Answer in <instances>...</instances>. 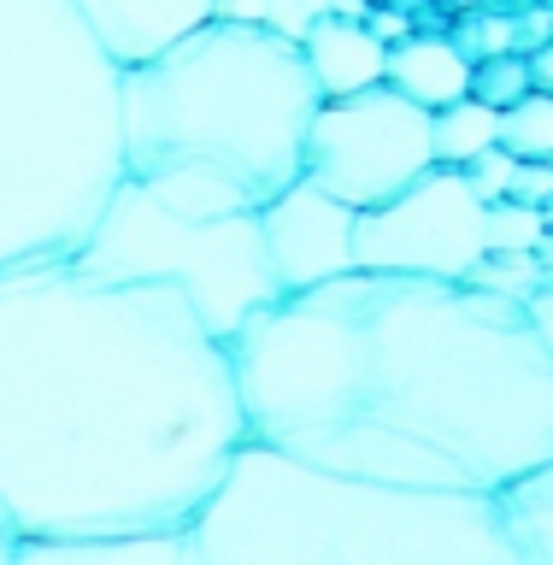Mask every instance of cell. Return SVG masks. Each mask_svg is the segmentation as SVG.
I'll return each mask as SVG.
<instances>
[{"label": "cell", "mask_w": 553, "mask_h": 565, "mask_svg": "<svg viewBox=\"0 0 553 565\" xmlns=\"http://www.w3.org/2000/svg\"><path fill=\"white\" fill-rule=\"evenodd\" d=\"M247 441L236 353L171 282L0 271V507L18 542L183 530Z\"/></svg>", "instance_id": "1"}, {"label": "cell", "mask_w": 553, "mask_h": 565, "mask_svg": "<svg viewBox=\"0 0 553 565\" xmlns=\"http://www.w3.org/2000/svg\"><path fill=\"white\" fill-rule=\"evenodd\" d=\"M247 436L418 489L553 459V360L524 300L471 277L353 271L283 289L230 335Z\"/></svg>", "instance_id": "2"}, {"label": "cell", "mask_w": 553, "mask_h": 565, "mask_svg": "<svg viewBox=\"0 0 553 565\" xmlns=\"http://www.w3.org/2000/svg\"><path fill=\"white\" fill-rule=\"evenodd\" d=\"M124 171L171 206L259 212L307 166L318 83L300 35L219 12L171 47L124 65Z\"/></svg>", "instance_id": "3"}, {"label": "cell", "mask_w": 553, "mask_h": 565, "mask_svg": "<svg viewBox=\"0 0 553 565\" xmlns=\"http://www.w3.org/2000/svg\"><path fill=\"white\" fill-rule=\"evenodd\" d=\"M194 565H519L489 489H418L247 436L189 519Z\"/></svg>", "instance_id": "4"}, {"label": "cell", "mask_w": 553, "mask_h": 565, "mask_svg": "<svg viewBox=\"0 0 553 565\" xmlns=\"http://www.w3.org/2000/svg\"><path fill=\"white\" fill-rule=\"evenodd\" d=\"M124 65L71 0H0V271L71 259L124 177Z\"/></svg>", "instance_id": "5"}, {"label": "cell", "mask_w": 553, "mask_h": 565, "mask_svg": "<svg viewBox=\"0 0 553 565\" xmlns=\"http://www.w3.org/2000/svg\"><path fill=\"white\" fill-rule=\"evenodd\" d=\"M83 271L118 277V282H171L189 295V307L206 318L212 335H236L259 307H272L283 282L265 254L259 212H224V218H201V212L171 206L153 183L124 171L113 201L100 206L95 230L71 254Z\"/></svg>", "instance_id": "6"}, {"label": "cell", "mask_w": 553, "mask_h": 565, "mask_svg": "<svg viewBox=\"0 0 553 565\" xmlns=\"http://www.w3.org/2000/svg\"><path fill=\"white\" fill-rule=\"evenodd\" d=\"M436 166V113L401 95L395 83H371L360 95L318 100L307 124V171L318 189L353 212L395 201Z\"/></svg>", "instance_id": "7"}, {"label": "cell", "mask_w": 553, "mask_h": 565, "mask_svg": "<svg viewBox=\"0 0 553 565\" xmlns=\"http://www.w3.org/2000/svg\"><path fill=\"white\" fill-rule=\"evenodd\" d=\"M489 259V201L466 166H430L395 201L353 218V265L418 277H471Z\"/></svg>", "instance_id": "8"}, {"label": "cell", "mask_w": 553, "mask_h": 565, "mask_svg": "<svg viewBox=\"0 0 553 565\" xmlns=\"http://www.w3.org/2000/svg\"><path fill=\"white\" fill-rule=\"evenodd\" d=\"M353 218L360 212L336 201L330 189H318L307 171L289 189H277L259 206V230L283 289H312V282L353 271Z\"/></svg>", "instance_id": "9"}, {"label": "cell", "mask_w": 553, "mask_h": 565, "mask_svg": "<svg viewBox=\"0 0 553 565\" xmlns=\"http://www.w3.org/2000/svg\"><path fill=\"white\" fill-rule=\"evenodd\" d=\"M71 7L88 18V30L100 35V47L118 65H136L171 47L177 35L201 30L206 18H219L224 0H71Z\"/></svg>", "instance_id": "10"}, {"label": "cell", "mask_w": 553, "mask_h": 565, "mask_svg": "<svg viewBox=\"0 0 553 565\" xmlns=\"http://www.w3.org/2000/svg\"><path fill=\"white\" fill-rule=\"evenodd\" d=\"M300 53H307L318 100L360 95V88L383 83V71H389V42L371 24H353V18H318L300 35Z\"/></svg>", "instance_id": "11"}, {"label": "cell", "mask_w": 553, "mask_h": 565, "mask_svg": "<svg viewBox=\"0 0 553 565\" xmlns=\"http://www.w3.org/2000/svg\"><path fill=\"white\" fill-rule=\"evenodd\" d=\"M383 83H395L401 95L436 113V106L471 95V53L448 35H401V42H389Z\"/></svg>", "instance_id": "12"}, {"label": "cell", "mask_w": 553, "mask_h": 565, "mask_svg": "<svg viewBox=\"0 0 553 565\" xmlns=\"http://www.w3.org/2000/svg\"><path fill=\"white\" fill-rule=\"evenodd\" d=\"M12 559L30 565H95V559H118V565H183L194 559L189 524L183 530H124V536H60V542H18Z\"/></svg>", "instance_id": "13"}, {"label": "cell", "mask_w": 553, "mask_h": 565, "mask_svg": "<svg viewBox=\"0 0 553 565\" xmlns=\"http://www.w3.org/2000/svg\"><path fill=\"white\" fill-rule=\"evenodd\" d=\"M501 519L519 565H553V459L501 489Z\"/></svg>", "instance_id": "14"}, {"label": "cell", "mask_w": 553, "mask_h": 565, "mask_svg": "<svg viewBox=\"0 0 553 565\" xmlns=\"http://www.w3.org/2000/svg\"><path fill=\"white\" fill-rule=\"evenodd\" d=\"M494 141H501V106H489L477 95L436 106V166H471Z\"/></svg>", "instance_id": "15"}, {"label": "cell", "mask_w": 553, "mask_h": 565, "mask_svg": "<svg viewBox=\"0 0 553 565\" xmlns=\"http://www.w3.org/2000/svg\"><path fill=\"white\" fill-rule=\"evenodd\" d=\"M501 148H512L530 166L553 159V88H530L501 113Z\"/></svg>", "instance_id": "16"}, {"label": "cell", "mask_w": 553, "mask_h": 565, "mask_svg": "<svg viewBox=\"0 0 553 565\" xmlns=\"http://www.w3.org/2000/svg\"><path fill=\"white\" fill-rule=\"evenodd\" d=\"M542 236L547 224L530 201H489V254H536Z\"/></svg>", "instance_id": "17"}, {"label": "cell", "mask_w": 553, "mask_h": 565, "mask_svg": "<svg viewBox=\"0 0 553 565\" xmlns=\"http://www.w3.org/2000/svg\"><path fill=\"white\" fill-rule=\"evenodd\" d=\"M530 88H536V83H530V60L494 53L483 71L471 65V95H477V100H489V106H501V113H507V106L519 100V95H530Z\"/></svg>", "instance_id": "18"}, {"label": "cell", "mask_w": 553, "mask_h": 565, "mask_svg": "<svg viewBox=\"0 0 553 565\" xmlns=\"http://www.w3.org/2000/svg\"><path fill=\"white\" fill-rule=\"evenodd\" d=\"M471 282H483V289H494V295L524 300V295L542 282V265L530 259V254H489V259L471 271Z\"/></svg>", "instance_id": "19"}, {"label": "cell", "mask_w": 553, "mask_h": 565, "mask_svg": "<svg viewBox=\"0 0 553 565\" xmlns=\"http://www.w3.org/2000/svg\"><path fill=\"white\" fill-rule=\"evenodd\" d=\"M466 177H471V189L483 194V201H507V194H512V177H519V153L494 141V148H483V153L466 166Z\"/></svg>", "instance_id": "20"}, {"label": "cell", "mask_w": 553, "mask_h": 565, "mask_svg": "<svg viewBox=\"0 0 553 565\" xmlns=\"http://www.w3.org/2000/svg\"><path fill=\"white\" fill-rule=\"evenodd\" d=\"M524 318H530L536 342L547 348V360H553V271H542V282L524 295Z\"/></svg>", "instance_id": "21"}, {"label": "cell", "mask_w": 553, "mask_h": 565, "mask_svg": "<svg viewBox=\"0 0 553 565\" xmlns=\"http://www.w3.org/2000/svg\"><path fill=\"white\" fill-rule=\"evenodd\" d=\"M530 83H536V88H553V42L530 53Z\"/></svg>", "instance_id": "22"}, {"label": "cell", "mask_w": 553, "mask_h": 565, "mask_svg": "<svg viewBox=\"0 0 553 565\" xmlns=\"http://www.w3.org/2000/svg\"><path fill=\"white\" fill-rule=\"evenodd\" d=\"M18 554V530H12V519H7V507H0V565H7Z\"/></svg>", "instance_id": "23"}, {"label": "cell", "mask_w": 553, "mask_h": 565, "mask_svg": "<svg viewBox=\"0 0 553 565\" xmlns=\"http://www.w3.org/2000/svg\"><path fill=\"white\" fill-rule=\"evenodd\" d=\"M542 254H547V265H553V236H542Z\"/></svg>", "instance_id": "24"}]
</instances>
